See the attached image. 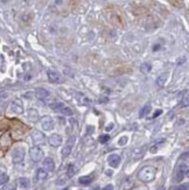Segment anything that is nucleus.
Masks as SVG:
<instances>
[{
  "mask_svg": "<svg viewBox=\"0 0 189 190\" xmlns=\"http://www.w3.org/2000/svg\"><path fill=\"white\" fill-rule=\"evenodd\" d=\"M27 119L29 122H35L39 119V112L35 109H28L27 110Z\"/></svg>",
  "mask_w": 189,
  "mask_h": 190,
  "instance_id": "obj_12",
  "label": "nucleus"
},
{
  "mask_svg": "<svg viewBox=\"0 0 189 190\" xmlns=\"http://www.w3.org/2000/svg\"><path fill=\"white\" fill-rule=\"evenodd\" d=\"M41 126H42L43 131H47V132L52 131L54 128V120H53V118L49 117V116H44L41 119Z\"/></svg>",
  "mask_w": 189,
  "mask_h": 190,
  "instance_id": "obj_6",
  "label": "nucleus"
},
{
  "mask_svg": "<svg viewBox=\"0 0 189 190\" xmlns=\"http://www.w3.org/2000/svg\"><path fill=\"white\" fill-rule=\"evenodd\" d=\"M32 139H33V142H34V146H40L44 144V134L40 132V131H34L32 133Z\"/></svg>",
  "mask_w": 189,
  "mask_h": 190,
  "instance_id": "obj_7",
  "label": "nucleus"
},
{
  "mask_svg": "<svg viewBox=\"0 0 189 190\" xmlns=\"http://www.w3.org/2000/svg\"><path fill=\"white\" fill-rule=\"evenodd\" d=\"M75 173H76V169H75V166L74 164H70L69 166V168H68V177H71L75 175Z\"/></svg>",
  "mask_w": 189,
  "mask_h": 190,
  "instance_id": "obj_24",
  "label": "nucleus"
},
{
  "mask_svg": "<svg viewBox=\"0 0 189 190\" xmlns=\"http://www.w3.org/2000/svg\"><path fill=\"white\" fill-rule=\"evenodd\" d=\"M63 190H69V189H68V188H64V189H63Z\"/></svg>",
  "mask_w": 189,
  "mask_h": 190,
  "instance_id": "obj_36",
  "label": "nucleus"
},
{
  "mask_svg": "<svg viewBox=\"0 0 189 190\" xmlns=\"http://www.w3.org/2000/svg\"><path fill=\"white\" fill-rule=\"evenodd\" d=\"M94 190H100V189H99V188H94Z\"/></svg>",
  "mask_w": 189,
  "mask_h": 190,
  "instance_id": "obj_35",
  "label": "nucleus"
},
{
  "mask_svg": "<svg viewBox=\"0 0 189 190\" xmlns=\"http://www.w3.org/2000/svg\"><path fill=\"white\" fill-rule=\"evenodd\" d=\"M29 156H30L32 161L40 162L41 160L43 159V156H44V153H43V150L41 149L39 146H34V147H32L29 149Z\"/></svg>",
  "mask_w": 189,
  "mask_h": 190,
  "instance_id": "obj_4",
  "label": "nucleus"
},
{
  "mask_svg": "<svg viewBox=\"0 0 189 190\" xmlns=\"http://www.w3.org/2000/svg\"><path fill=\"white\" fill-rule=\"evenodd\" d=\"M75 142H76V136H70V138L68 139L67 144L63 146L62 152H61V154H62V156H63V158H67L68 155L71 153V150H72L74 146H75Z\"/></svg>",
  "mask_w": 189,
  "mask_h": 190,
  "instance_id": "obj_5",
  "label": "nucleus"
},
{
  "mask_svg": "<svg viewBox=\"0 0 189 190\" xmlns=\"http://www.w3.org/2000/svg\"><path fill=\"white\" fill-rule=\"evenodd\" d=\"M113 128V124H110L108 125V127H106V131H110V130H112Z\"/></svg>",
  "mask_w": 189,
  "mask_h": 190,
  "instance_id": "obj_32",
  "label": "nucleus"
},
{
  "mask_svg": "<svg viewBox=\"0 0 189 190\" xmlns=\"http://www.w3.org/2000/svg\"><path fill=\"white\" fill-rule=\"evenodd\" d=\"M161 113H162V111H161V110H159V111H157V112L154 113V116H153V118H157V117H158V116H160Z\"/></svg>",
  "mask_w": 189,
  "mask_h": 190,
  "instance_id": "obj_31",
  "label": "nucleus"
},
{
  "mask_svg": "<svg viewBox=\"0 0 189 190\" xmlns=\"http://www.w3.org/2000/svg\"><path fill=\"white\" fill-rule=\"evenodd\" d=\"M151 69H152V66L147 63V62H145V63H142L141 66H140V71H142L144 74H146V72H149L151 71Z\"/></svg>",
  "mask_w": 189,
  "mask_h": 190,
  "instance_id": "obj_21",
  "label": "nucleus"
},
{
  "mask_svg": "<svg viewBox=\"0 0 189 190\" xmlns=\"http://www.w3.org/2000/svg\"><path fill=\"white\" fill-rule=\"evenodd\" d=\"M58 113H62V114H66V116H71V114H72V111H71V109H69L68 106H64L63 109L60 110Z\"/></svg>",
  "mask_w": 189,
  "mask_h": 190,
  "instance_id": "obj_25",
  "label": "nucleus"
},
{
  "mask_svg": "<svg viewBox=\"0 0 189 190\" xmlns=\"http://www.w3.org/2000/svg\"><path fill=\"white\" fill-rule=\"evenodd\" d=\"M166 81H167V75H166V74H162V75H160V76L158 77L157 84H158L159 86H163V85L166 84Z\"/></svg>",
  "mask_w": 189,
  "mask_h": 190,
  "instance_id": "obj_20",
  "label": "nucleus"
},
{
  "mask_svg": "<svg viewBox=\"0 0 189 190\" xmlns=\"http://www.w3.org/2000/svg\"><path fill=\"white\" fill-rule=\"evenodd\" d=\"M151 110H152V106H151V104L149 103H147L142 109L140 110V113H139V117L140 118H144L145 116H147L149 112H151Z\"/></svg>",
  "mask_w": 189,
  "mask_h": 190,
  "instance_id": "obj_17",
  "label": "nucleus"
},
{
  "mask_svg": "<svg viewBox=\"0 0 189 190\" xmlns=\"http://www.w3.org/2000/svg\"><path fill=\"white\" fill-rule=\"evenodd\" d=\"M25 155H26V150L22 146H18L15 147L12 152V161L14 163H20L24 161L25 159Z\"/></svg>",
  "mask_w": 189,
  "mask_h": 190,
  "instance_id": "obj_3",
  "label": "nucleus"
},
{
  "mask_svg": "<svg viewBox=\"0 0 189 190\" xmlns=\"http://www.w3.org/2000/svg\"><path fill=\"white\" fill-rule=\"evenodd\" d=\"M120 161H122V159H120V156H119L118 154H111V155H109L108 162L110 167L117 168V167L120 164Z\"/></svg>",
  "mask_w": 189,
  "mask_h": 190,
  "instance_id": "obj_10",
  "label": "nucleus"
},
{
  "mask_svg": "<svg viewBox=\"0 0 189 190\" xmlns=\"http://www.w3.org/2000/svg\"><path fill=\"white\" fill-rule=\"evenodd\" d=\"M109 140H110V136H108V134H103V136H99V142H102V144L108 142Z\"/></svg>",
  "mask_w": 189,
  "mask_h": 190,
  "instance_id": "obj_26",
  "label": "nucleus"
},
{
  "mask_svg": "<svg viewBox=\"0 0 189 190\" xmlns=\"http://www.w3.org/2000/svg\"><path fill=\"white\" fill-rule=\"evenodd\" d=\"M36 177H38V180H39V181H44V180L48 177V173H47V170H44L43 168L38 169V172H36Z\"/></svg>",
  "mask_w": 189,
  "mask_h": 190,
  "instance_id": "obj_16",
  "label": "nucleus"
},
{
  "mask_svg": "<svg viewBox=\"0 0 189 190\" xmlns=\"http://www.w3.org/2000/svg\"><path fill=\"white\" fill-rule=\"evenodd\" d=\"M18 184H19V187L21 189H27L28 187H29V184H30V182H29V180H28L27 177H20L18 180Z\"/></svg>",
  "mask_w": 189,
  "mask_h": 190,
  "instance_id": "obj_15",
  "label": "nucleus"
},
{
  "mask_svg": "<svg viewBox=\"0 0 189 190\" xmlns=\"http://www.w3.org/2000/svg\"><path fill=\"white\" fill-rule=\"evenodd\" d=\"M183 106H188V91H186V95H185V104H183Z\"/></svg>",
  "mask_w": 189,
  "mask_h": 190,
  "instance_id": "obj_28",
  "label": "nucleus"
},
{
  "mask_svg": "<svg viewBox=\"0 0 189 190\" xmlns=\"http://www.w3.org/2000/svg\"><path fill=\"white\" fill-rule=\"evenodd\" d=\"M16 189V183L15 182H12V183H6L2 186V190H15Z\"/></svg>",
  "mask_w": 189,
  "mask_h": 190,
  "instance_id": "obj_22",
  "label": "nucleus"
},
{
  "mask_svg": "<svg viewBox=\"0 0 189 190\" xmlns=\"http://www.w3.org/2000/svg\"><path fill=\"white\" fill-rule=\"evenodd\" d=\"M188 164L187 163H180L177 164L175 170V182H181L185 177L188 175Z\"/></svg>",
  "mask_w": 189,
  "mask_h": 190,
  "instance_id": "obj_2",
  "label": "nucleus"
},
{
  "mask_svg": "<svg viewBox=\"0 0 189 190\" xmlns=\"http://www.w3.org/2000/svg\"><path fill=\"white\" fill-rule=\"evenodd\" d=\"M49 96V92L46 90V89H43V88H38L36 90H35V97L38 98V99H44V98H47Z\"/></svg>",
  "mask_w": 189,
  "mask_h": 190,
  "instance_id": "obj_13",
  "label": "nucleus"
},
{
  "mask_svg": "<svg viewBox=\"0 0 189 190\" xmlns=\"http://www.w3.org/2000/svg\"><path fill=\"white\" fill-rule=\"evenodd\" d=\"M11 110L12 112H14L15 114H21L24 113V105H22V102L20 99H15L11 103Z\"/></svg>",
  "mask_w": 189,
  "mask_h": 190,
  "instance_id": "obj_8",
  "label": "nucleus"
},
{
  "mask_svg": "<svg viewBox=\"0 0 189 190\" xmlns=\"http://www.w3.org/2000/svg\"><path fill=\"white\" fill-rule=\"evenodd\" d=\"M8 180H10V177L7 174H0V186L6 184L8 182Z\"/></svg>",
  "mask_w": 189,
  "mask_h": 190,
  "instance_id": "obj_23",
  "label": "nucleus"
},
{
  "mask_svg": "<svg viewBox=\"0 0 189 190\" xmlns=\"http://www.w3.org/2000/svg\"><path fill=\"white\" fill-rule=\"evenodd\" d=\"M106 175L111 176V175H112V172H109V170H106Z\"/></svg>",
  "mask_w": 189,
  "mask_h": 190,
  "instance_id": "obj_34",
  "label": "nucleus"
},
{
  "mask_svg": "<svg viewBox=\"0 0 189 190\" xmlns=\"http://www.w3.org/2000/svg\"><path fill=\"white\" fill-rule=\"evenodd\" d=\"M47 75H48V80L50 82H54V83H58L60 82V75L55 70H48Z\"/></svg>",
  "mask_w": 189,
  "mask_h": 190,
  "instance_id": "obj_14",
  "label": "nucleus"
},
{
  "mask_svg": "<svg viewBox=\"0 0 189 190\" xmlns=\"http://www.w3.org/2000/svg\"><path fill=\"white\" fill-rule=\"evenodd\" d=\"M103 190H114V188H113V186H112V184H109V186H106V187H105Z\"/></svg>",
  "mask_w": 189,
  "mask_h": 190,
  "instance_id": "obj_30",
  "label": "nucleus"
},
{
  "mask_svg": "<svg viewBox=\"0 0 189 190\" xmlns=\"http://www.w3.org/2000/svg\"><path fill=\"white\" fill-rule=\"evenodd\" d=\"M78 181H80L81 184L88 186V184H90V183L94 181V176H82V177H80Z\"/></svg>",
  "mask_w": 189,
  "mask_h": 190,
  "instance_id": "obj_18",
  "label": "nucleus"
},
{
  "mask_svg": "<svg viewBox=\"0 0 189 190\" xmlns=\"http://www.w3.org/2000/svg\"><path fill=\"white\" fill-rule=\"evenodd\" d=\"M43 169L47 172H53L55 169V162L52 158H47L43 161Z\"/></svg>",
  "mask_w": 189,
  "mask_h": 190,
  "instance_id": "obj_11",
  "label": "nucleus"
},
{
  "mask_svg": "<svg viewBox=\"0 0 189 190\" xmlns=\"http://www.w3.org/2000/svg\"><path fill=\"white\" fill-rule=\"evenodd\" d=\"M176 190H188V184H185V186H180L177 187Z\"/></svg>",
  "mask_w": 189,
  "mask_h": 190,
  "instance_id": "obj_29",
  "label": "nucleus"
},
{
  "mask_svg": "<svg viewBox=\"0 0 189 190\" xmlns=\"http://www.w3.org/2000/svg\"><path fill=\"white\" fill-rule=\"evenodd\" d=\"M160 190H166V189H165V188H161V189H160Z\"/></svg>",
  "mask_w": 189,
  "mask_h": 190,
  "instance_id": "obj_37",
  "label": "nucleus"
},
{
  "mask_svg": "<svg viewBox=\"0 0 189 190\" xmlns=\"http://www.w3.org/2000/svg\"><path fill=\"white\" fill-rule=\"evenodd\" d=\"M2 62H4V58H2V56H0V67L2 66Z\"/></svg>",
  "mask_w": 189,
  "mask_h": 190,
  "instance_id": "obj_33",
  "label": "nucleus"
},
{
  "mask_svg": "<svg viewBox=\"0 0 189 190\" xmlns=\"http://www.w3.org/2000/svg\"><path fill=\"white\" fill-rule=\"evenodd\" d=\"M66 105L63 104V103H61V102H55L53 104H50V109L56 111V112H60V110L63 109Z\"/></svg>",
  "mask_w": 189,
  "mask_h": 190,
  "instance_id": "obj_19",
  "label": "nucleus"
},
{
  "mask_svg": "<svg viewBox=\"0 0 189 190\" xmlns=\"http://www.w3.org/2000/svg\"><path fill=\"white\" fill-rule=\"evenodd\" d=\"M127 140H128V139H127V136H123L122 139L118 141V145H119V146H124V145L127 142Z\"/></svg>",
  "mask_w": 189,
  "mask_h": 190,
  "instance_id": "obj_27",
  "label": "nucleus"
},
{
  "mask_svg": "<svg viewBox=\"0 0 189 190\" xmlns=\"http://www.w3.org/2000/svg\"><path fill=\"white\" fill-rule=\"evenodd\" d=\"M155 175H157V168L153 166H146V167L141 168L140 172L138 173V178L141 182L148 183L155 178Z\"/></svg>",
  "mask_w": 189,
  "mask_h": 190,
  "instance_id": "obj_1",
  "label": "nucleus"
},
{
  "mask_svg": "<svg viewBox=\"0 0 189 190\" xmlns=\"http://www.w3.org/2000/svg\"><path fill=\"white\" fill-rule=\"evenodd\" d=\"M48 142L52 147H60L62 145V136L60 134H53L48 138Z\"/></svg>",
  "mask_w": 189,
  "mask_h": 190,
  "instance_id": "obj_9",
  "label": "nucleus"
}]
</instances>
